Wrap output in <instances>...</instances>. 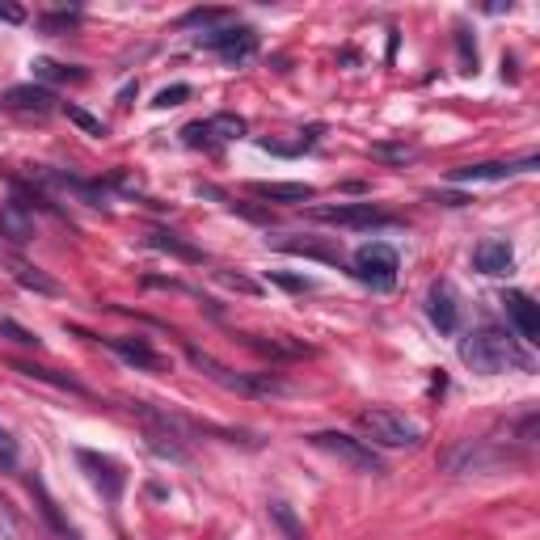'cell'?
<instances>
[{"label": "cell", "instance_id": "obj_1", "mask_svg": "<svg viewBox=\"0 0 540 540\" xmlns=\"http://www.w3.org/2000/svg\"><path fill=\"white\" fill-rule=\"evenodd\" d=\"M460 359L477 376H498V372H532V351L515 334L498 330V325H481L465 342H460Z\"/></svg>", "mask_w": 540, "mask_h": 540}, {"label": "cell", "instance_id": "obj_2", "mask_svg": "<svg viewBox=\"0 0 540 540\" xmlns=\"http://www.w3.org/2000/svg\"><path fill=\"white\" fill-rule=\"evenodd\" d=\"M308 443L321 448V452H330L334 460H342V465L355 469V473H368V477L384 473V460L372 452V443H363V439L346 435V431H317V435H308Z\"/></svg>", "mask_w": 540, "mask_h": 540}, {"label": "cell", "instance_id": "obj_3", "mask_svg": "<svg viewBox=\"0 0 540 540\" xmlns=\"http://www.w3.org/2000/svg\"><path fill=\"white\" fill-rule=\"evenodd\" d=\"M359 427L372 443H380V448H418V439H422L418 422L405 414H393V410H363Z\"/></svg>", "mask_w": 540, "mask_h": 540}, {"label": "cell", "instance_id": "obj_4", "mask_svg": "<svg viewBox=\"0 0 540 540\" xmlns=\"http://www.w3.org/2000/svg\"><path fill=\"white\" fill-rule=\"evenodd\" d=\"M397 249L384 245V241H372V245H359L355 249V275L372 287V292H393L397 287Z\"/></svg>", "mask_w": 540, "mask_h": 540}, {"label": "cell", "instance_id": "obj_5", "mask_svg": "<svg viewBox=\"0 0 540 540\" xmlns=\"http://www.w3.org/2000/svg\"><path fill=\"white\" fill-rule=\"evenodd\" d=\"M199 47H207V51L224 55V60L241 64V60H249V55L258 51V34L249 30V26H224V30H207V34H199Z\"/></svg>", "mask_w": 540, "mask_h": 540}, {"label": "cell", "instance_id": "obj_6", "mask_svg": "<svg viewBox=\"0 0 540 540\" xmlns=\"http://www.w3.org/2000/svg\"><path fill=\"white\" fill-rule=\"evenodd\" d=\"M190 363H195V368H199L203 376H211L216 384H224V389H233V393H275V389H279V380L228 372L224 363H216V359H211V355H203V351H190Z\"/></svg>", "mask_w": 540, "mask_h": 540}, {"label": "cell", "instance_id": "obj_7", "mask_svg": "<svg viewBox=\"0 0 540 540\" xmlns=\"http://www.w3.org/2000/svg\"><path fill=\"white\" fill-rule=\"evenodd\" d=\"M313 216L325 220V224H338V228H384V224H393L389 211H380L372 203H334V207H317Z\"/></svg>", "mask_w": 540, "mask_h": 540}, {"label": "cell", "instance_id": "obj_8", "mask_svg": "<svg viewBox=\"0 0 540 540\" xmlns=\"http://www.w3.org/2000/svg\"><path fill=\"white\" fill-rule=\"evenodd\" d=\"M182 135L186 144H233L245 135V119L241 114H211L207 123H190Z\"/></svg>", "mask_w": 540, "mask_h": 540}, {"label": "cell", "instance_id": "obj_9", "mask_svg": "<svg viewBox=\"0 0 540 540\" xmlns=\"http://www.w3.org/2000/svg\"><path fill=\"white\" fill-rule=\"evenodd\" d=\"M76 460H81V469H89V481H93V486H98V490L110 498V503L123 494L127 473H123L119 465H114L110 456H98V452H85V448H81V452H76Z\"/></svg>", "mask_w": 540, "mask_h": 540}, {"label": "cell", "instance_id": "obj_10", "mask_svg": "<svg viewBox=\"0 0 540 540\" xmlns=\"http://www.w3.org/2000/svg\"><path fill=\"white\" fill-rule=\"evenodd\" d=\"M503 308H507V317H511V325H515L519 342H536V338H540V304H536L532 296L507 292V296H503Z\"/></svg>", "mask_w": 540, "mask_h": 540}, {"label": "cell", "instance_id": "obj_11", "mask_svg": "<svg viewBox=\"0 0 540 540\" xmlns=\"http://www.w3.org/2000/svg\"><path fill=\"white\" fill-rule=\"evenodd\" d=\"M427 313H431V321H435L439 334H456V330H460V304H456V292H452L448 283H435V287H431Z\"/></svg>", "mask_w": 540, "mask_h": 540}, {"label": "cell", "instance_id": "obj_12", "mask_svg": "<svg viewBox=\"0 0 540 540\" xmlns=\"http://www.w3.org/2000/svg\"><path fill=\"white\" fill-rule=\"evenodd\" d=\"M511 262H515V249H511L507 241H498V237L481 241V245L473 249V266L481 270V275H507Z\"/></svg>", "mask_w": 540, "mask_h": 540}, {"label": "cell", "instance_id": "obj_13", "mask_svg": "<svg viewBox=\"0 0 540 540\" xmlns=\"http://www.w3.org/2000/svg\"><path fill=\"white\" fill-rule=\"evenodd\" d=\"M0 237H9V241H17V245L34 237V216H30L26 203H17V199L0 203Z\"/></svg>", "mask_w": 540, "mask_h": 540}, {"label": "cell", "instance_id": "obj_14", "mask_svg": "<svg viewBox=\"0 0 540 540\" xmlns=\"http://www.w3.org/2000/svg\"><path fill=\"white\" fill-rule=\"evenodd\" d=\"M110 351H119L127 363H135V368H144V372H161L165 368V359L152 351V346L144 338H106Z\"/></svg>", "mask_w": 540, "mask_h": 540}, {"label": "cell", "instance_id": "obj_15", "mask_svg": "<svg viewBox=\"0 0 540 540\" xmlns=\"http://www.w3.org/2000/svg\"><path fill=\"white\" fill-rule=\"evenodd\" d=\"M258 199H270V203H308L317 199V190L308 182H254L249 186Z\"/></svg>", "mask_w": 540, "mask_h": 540}, {"label": "cell", "instance_id": "obj_16", "mask_svg": "<svg viewBox=\"0 0 540 540\" xmlns=\"http://www.w3.org/2000/svg\"><path fill=\"white\" fill-rule=\"evenodd\" d=\"M5 106L47 114V110H55V93H51V89H43V85H17V89H9V93H5Z\"/></svg>", "mask_w": 540, "mask_h": 540}, {"label": "cell", "instance_id": "obj_17", "mask_svg": "<svg viewBox=\"0 0 540 540\" xmlns=\"http://www.w3.org/2000/svg\"><path fill=\"white\" fill-rule=\"evenodd\" d=\"M532 161H524V165H494V161H486V165H465V169H452V182H503V178H511V173H524Z\"/></svg>", "mask_w": 540, "mask_h": 540}, {"label": "cell", "instance_id": "obj_18", "mask_svg": "<svg viewBox=\"0 0 540 540\" xmlns=\"http://www.w3.org/2000/svg\"><path fill=\"white\" fill-rule=\"evenodd\" d=\"M30 490H34V498H38V511H43V515L51 519V528H55V532H60V536H68V540H81V536H76V528H72L68 519L60 515V507H55V498L47 494V486H43V481L34 477V481H30Z\"/></svg>", "mask_w": 540, "mask_h": 540}, {"label": "cell", "instance_id": "obj_19", "mask_svg": "<svg viewBox=\"0 0 540 540\" xmlns=\"http://www.w3.org/2000/svg\"><path fill=\"white\" fill-rule=\"evenodd\" d=\"M13 279L22 283V287H30V292H43V296H55V292H60V283L47 279L43 270H34L30 262H13Z\"/></svg>", "mask_w": 540, "mask_h": 540}, {"label": "cell", "instance_id": "obj_20", "mask_svg": "<svg viewBox=\"0 0 540 540\" xmlns=\"http://www.w3.org/2000/svg\"><path fill=\"white\" fill-rule=\"evenodd\" d=\"M270 519H275V524L283 528V536H287V540H308V532H304V524L296 519V511L287 507V503H279V498L270 503Z\"/></svg>", "mask_w": 540, "mask_h": 540}, {"label": "cell", "instance_id": "obj_21", "mask_svg": "<svg viewBox=\"0 0 540 540\" xmlns=\"http://www.w3.org/2000/svg\"><path fill=\"white\" fill-rule=\"evenodd\" d=\"M13 372H22V376H30V380H47V384H55V389H68V393H85L72 376H55L51 368H34V363H13Z\"/></svg>", "mask_w": 540, "mask_h": 540}, {"label": "cell", "instance_id": "obj_22", "mask_svg": "<svg viewBox=\"0 0 540 540\" xmlns=\"http://www.w3.org/2000/svg\"><path fill=\"white\" fill-rule=\"evenodd\" d=\"M148 245H152V249H165V254H178V258H186V262H199V258H203L195 245H182L173 233H148Z\"/></svg>", "mask_w": 540, "mask_h": 540}, {"label": "cell", "instance_id": "obj_23", "mask_svg": "<svg viewBox=\"0 0 540 540\" xmlns=\"http://www.w3.org/2000/svg\"><path fill=\"white\" fill-rule=\"evenodd\" d=\"M34 72L43 81H85L81 68H68V64H55V60H34Z\"/></svg>", "mask_w": 540, "mask_h": 540}, {"label": "cell", "instance_id": "obj_24", "mask_svg": "<svg viewBox=\"0 0 540 540\" xmlns=\"http://www.w3.org/2000/svg\"><path fill=\"white\" fill-rule=\"evenodd\" d=\"M64 114H68V119H72L76 127H81V131L98 135V140H102V135H110V131H106V123H102V119H93V114H85L81 106H64Z\"/></svg>", "mask_w": 540, "mask_h": 540}, {"label": "cell", "instance_id": "obj_25", "mask_svg": "<svg viewBox=\"0 0 540 540\" xmlns=\"http://www.w3.org/2000/svg\"><path fill=\"white\" fill-rule=\"evenodd\" d=\"M190 98V85H165L161 93H157V102L152 106H161V110H169V106H182Z\"/></svg>", "mask_w": 540, "mask_h": 540}, {"label": "cell", "instance_id": "obj_26", "mask_svg": "<svg viewBox=\"0 0 540 540\" xmlns=\"http://www.w3.org/2000/svg\"><path fill=\"white\" fill-rule=\"evenodd\" d=\"M13 465H17V439H13L5 427H0V473L13 469Z\"/></svg>", "mask_w": 540, "mask_h": 540}, {"label": "cell", "instance_id": "obj_27", "mask_svg": "<svg viewBox=\"0 0 540 540\" xmlns=\"http://www.w3.org/2000/svg\"><path fill=\"white\" fill-rule=\"evenodd\" d=\"M224 9H195V13H186L182 17V26H207V22H224Z\"/></svg>", "mask_w": 540, "mask_h": 540}, {"label": "cell", "instance_id": "obj_28", "mask_svg": "<svg viewBox=\"0 0 540 540\" xmlns=\"http://www.w3.org/2000/svg\"><path fill=\"white\" fill-rule=\"evenodd\" d=\"M0 334H9L13 342H22V346H38V338L30 330H22V325H13V321H0Z\"/></svg>", "mask_w": 540, "mask_h": 540}, {"label": "cell", "instance_id": "obj_29", "mask_svg": "<svg viewBox=\"0 0 540 540\" xmlns=\"http://www.w3.org/2000/svg\"><path fill=\"white\" fill-rule=\"evenodd\" d=\"M460 38H456V43H460V55H465V64L473 68L477 64V43H469V30H456Z\"/></svg>", "mask_w": 540, "mask_h": 540}, {"label": "cell", "instance_id": "obj_30", "mask_svg": "<svg viewBox=\"0 0 540 540\" xmlns=\"http://www.w3.org/2000/svg\"><path fill=\"white\" fill-rule=\"evenodd\" d=\"M43 26H47V30H55V26H76V13H51V17H43Z\"/></svg>", "mask_w": 540, "mask_h": 540}, {"label": "cell", "instance_id": "obj_31", "mask_svg": "<svg viewBox=\"0 0 540 540\" xmlns=\"http://www.w3.org/2000/svg\"><path fill=\"white\" fill-rule=\"evenodd\" d=\"M275 283H283V287H292V292H308V279H292V275H275Z\"/></svg>", "mask_w": 540, "mask_h": 540}]
</instances>
